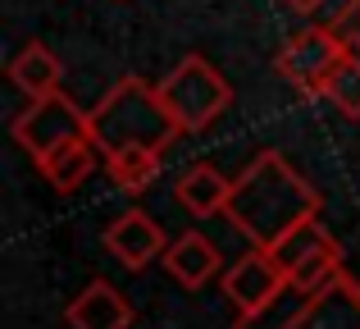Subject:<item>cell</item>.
Wrapping results in <instances>:
<instances>
[{"label":"cell","mask_w":360,"mask_h":329,"mask_svg":"<svg viewBox=\"0 0 360 329\" xmlns=\"http://www.w3.org/2000/svg\"><path fill=\"white\" fill-rule=\"evenodd\" d=\"M319 206H324L319 187H310L283 161V151H255V161L233 178L224 215L251 247H274L301 220H315Z\"/></svg>","instance_id":"1"},{"label":"cell","mask_w":360,"mask_h":329,"mask_svg":"<svg viewBox=\"0 0 360 329\" xmlns=\"http://www.w3.org/2000/svg\"><path fill=\"white\" fill-rule=\"evenodd\" d=\"M87 133L101 151H123V147H150V151H165L183 124L169 115L160 87H146L141 78H119L105 97L96 101V110H87Z\"/></svg>","instance_id":"2"},{"label":"cell","mask_w":360,"mask_h":329,"mask_svg":"<svg viewBox=\"0 0 360 329\" xmlns=\"http://www.w3.org/2000/svg\"><path fill=\"white\" fill-rule=\"evenodd\" d=\"M160 97H165L169 115L183 124V133H205L229 110L233 87L205 55H183L169 69V78H160Z\"/></svg>","instance_id":"3"},{"label":"cell","mask_w":360,"mask_h":329,"mask_svg":"<svg viewBox=\"0 0 360 329\" xmlns=\"http://www.w3.org/2000/svg\"><path fill=\"white\" fill-rule=\"evenodd\" d=\"M342 55H347V46L333 32V23H324V27L315 23V27H301V32H292L283 42V51L274 55V69H278V78L297 97L315 101V97H328V78L342 64Z\"/></svg>","instance_id":"4"},{"label":"cell","mask_w":360,"mask_h":329,"mask_svg":"<svg viewBox=\"0 0 360 329\" xmlns=\"http://www.w3.org/2000/svg\"><path fill=\"white\" fill-rule=\"evenodd\" d=\"M283 293H288V275H283V266L274 261L269 247H251L242 261H233L224 270V297L238 311L233 329H251L264 311H274V302Z\"/></svg>","instance_id":"5"},{"label":"cell","mask_w":360,"mask_h":329,"mask_svg":"<svg viewBox=\"0 0 360 329\" xmlns=\"http://www.w3.org/2000/svg\"><path fill=\"white\" fill-rule=\"evenodd\" d=\"M73 137H91L87 133V110H82L73 97H64V92L37 97L32 106L14 119V142L32 156V165L46 161L55 147L73 142Z\"/></svg>","instance_id":"6"},{"label":"cell","mask_w":360,"mask_h":329,"mask_svg":"<svg viewBox=\"0 0 360 329\" xmlns=\"http://www.w3.org/2000/svg\"><path fill=\"white\" fill-rule=\"evenodd\" d=\"M278 329H360V284L338 270L324 288L301 297V306Z\"/></svg>","instance_id":"7"},{"label":"cell","mask_w":360,"mask_h":329,"mask_svg":"<svg viewBox=\"0 0 360 329\" xmlns=\"http://www.w3.org/2000/svg\"><path fill=\"white\" fill-rule=\"evenodd\" d=\"M101 242H105V252L123 270H146L150 261H160L165 247H169L165 229H160L146 211H123L119 220H110V229L101 233Z\"/></svg>","instance_id":"8"},{"label":"cell","mask_w":360,"mask_h":329,"mask_svg":"<svg viewBox=\"0 0 360 329\" xmlns=\"http://www.w3.org/2000/svg\"><path fill=\"white\" fill-rule=\"evenodd\" d=\"M64 325L69 329H128L132 325V302L110 279H91V284L64 306Z\"/></svg>","instance_id":"9"},{"label":"cell","mask_w":360,"mask_h":329,"mask_svg":"<svg viewBox=\"0 0 360 329\" xmlns=\"http://www.w3.org/2000/svg\"><path fill=\"white\" fill-rule=\"evenodd\" d=\"M160 261H165V270L183 288H201V284H210V279L219 275V247H214L205 233H196V229H187L183 238L169 242Z\"/></svg>","instance_id":"10"},{"label":"cell","mask_w":360,"mask_h":329,"mask_svg":"<svg viewBox=\"0 0 360 329\" xmlns=\"http://www.w3.org/2000/svg\"><path fill=\"white\" fill-rule=\"evenodd\" d=\"M9 82H14L23 97H51V92H60V82H64V64H60V55L51 51L46 42H27L23 51L9 60Z\"/></svg>","instance_id":"11"},{"label":"cell","mask_w":360,"mask_h":329,"mask_svg":"<svg viewBox=\"0 0 360 329\" xmlns=\"http://www.w3.org/2000/svg\"><path fill=\"white\" fill-rule=\"evenodd\" d=\"M229 192H233V178H224L214 165H192L174 187V201L183 206L187 215L205 220V215H219L229 206Z\"/></svg>","instance_id":"12"},{"label":"cell","mask_w":360,"mask_h":329,"mask_svg":"<svg viewBox=\"0 0 360 329\" xmlns=\"http://www.w3.org/2000/svg\"><path fill=\"white\" fill-rule=\"evenodd\" d=\"M96 151L101 147L91 142V137H73V142L55 147L46 161H37V169H41V178L55 187V192H73V187H82L87 174L96 169Z\"/></svg>","instance_id":"13"},{"label":"cell","mask_w":360,"mask_h":329,"mask_svg":"<svg viewBox=\"0 0 360 329\" xmlns=\"http://www.w3.org/2000/svg\"><path fill=\"white\" fill-rule=\"evenodd\" d=\"M160 156H165V151H150V147H123V151L105 156V169H110V178H115L119 192L137 197V192H146V187L155 183Z\"/></svg>","instance_id":"14"},{"label":"cell","mask_w":360,"mask_h":329,"mask_svg":"<svg viewBox=\"0 0 360 329\" xmlns=\"http://www.w3.org/2000/svg\"><path fill=\"white\" fill-rule=\"evenodd\" d=\"M338 270H347V266H342V242L328 238L324 247H315L310 256H301L297 266L288 270V293H297V297L315 293V288H324L328 279L338 275Z\"/></svg>","instance_id":"15"},{"label":"cell","mask_w":360,"mask_h":329,"mask_svg":"<svg viewBox=\"0 0 360 329\" xmlns=\"http://www.w3.org/2000/svg\"><path fill=\"white\" fill-rule=\"evenodd\" d=\"M328 238H333V233H328V229H324V224H319V220H301L297 229H288V233H283V238L274 242L269 252H274V261H278V266H283V275H288V270L297 266L301 256H310V252H315V247H324Z\"/></svg>","instance_id":"16"},{"label":"cell","mask_w":360,"mask_h":329,"mask_svg":"<svg viewBox=\"0 0 360 329\" xmlns=\"http://www.w3.org/2000/svg\"><path fill=\"white\" fill-rule=\"evenodd\" d=\"M328 101L347 119H360V55H342V64L328 78Z\"/></svg>","instance_id":"17"},{"label":"cell","mask_w":360,"mask_h":329,"mask_svg":"<svg viewBox=\"0 0 360 329\" xmlns=\"http://www.w3.org/2000/svg\"><path fill=\"white\" fill-rule=\"evenodd\" d=\"M333 32L342 37L347 55H360V0H352V5H347L342 14L333 18Z\"/></svg>","instance_id":"18"},{"label":"cell","mask_w":360,"mask_h":329,"mask_svg":"<svg viewBox=\"0 0 360 329\" xmlns=\"http://www.w3.org/2000/svg\"><path fill=\"white\" fill-rule=\"evenodd\" d=\"M283 5H292V9H297V14H315V9L324 5V0H283Z\"/></svg>","instance_id":"19"}]
</instances>
